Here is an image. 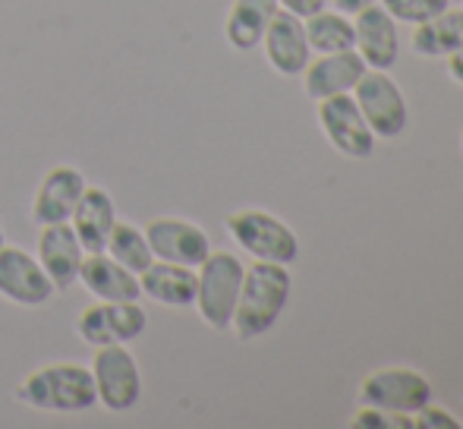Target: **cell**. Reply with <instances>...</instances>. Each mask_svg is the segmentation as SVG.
<instances>
[{"label": "cell", "instance_id": "6da1fadb", "mask_svg": "<svg viewBox=\"0 0 463 429\" xmlns=\"http://www.w3.org/2000/svg\"><path fill=\"white\" fill-rule=\"evenodd\" d=\"M290 291H293V275L287 265L256 259L243 272V288H240L237 310H233V319H231L233 335L240 341H256L265 331L275 329L287 300H290Z\"/></svg>", "mask_w": 463, "mask_h": 429}, {"label": "cell", "instance_id": "7a4b0ae2", "mask_svg": "<svg viewBox=\"0 0 463 429\" xmlns=\"http://www.w3.org/2000/svg\"><path fill=\"white\" fill-rule=\"evenodd\" d=\"M25 407L44 414H86L98 405L92 369L82 363H44L16 386Z\"/></svg>", "mask_w": 463, "mask_h": 429}, {"label": "cell", "instance_id": "3957f363", "mask_svg": "<svg viewBox=\"0 0 463 429\" xmlns=\"http://www.w3.org/2000/svg\"><path fill=\"white\" fill-rule=\"evenodd\" d=\"M243 262L227 250H212L195 269V303L202 322L214 331L231 329L237 297L243 288Z\"/></svg>", "mask_w": 463, "mask_h": 429}, {"label": "cell", "instance_id": "277c9868", "mask_svg": "<svg viewBox=\"0 0 463 429\" xmlns=\"http://www.w3.org/2000/svg\"><path fill=\"white\" fill-rule=\"evenodd\" d=\"M227 234L240 250H246L252 259H265V262L290 265L299 256V240L293 227L275 218L271 212L262 209H237L227 214Z\"/></svg>", "mask_w": 463, "mask_h": 429}, {"label": "cell", "instance_id": "5b68a950", "mask_svg": "<svg viewBox=\"0 0 463 429\" xmlns=\"http://www.w3.org/2000/svg\"><path fill=\"white\" fill-rule=\"evenodd\" d=\"M92 379L98 392V405L110 414H127L142 398V373L129 344H104L95 348Z\"/></svg>", "mask_w": 463, "mask_h": 429}, {"label": "cell", "instance_id": "8992f818", "mask_svg": "<svg viewBox=\"0 0 463 429\" xmlns=\"http://www.w3.org/2000/svg\"><path fill=\"white\" fill-rule=\"evenodd\" d=\"M432 401V382L410 367H382L372 369L360 382V405L382 407L394 414H413Z\"/></svg>", "mask_w": 463, "mask_h": 429}, {"label": "cell", "instance_id": "52a82bcc", "mask_svg": "<svg viewBox=\"0 0 463 429\" xmlns=\"http://www.w3.org/2000/svg\"><path fill=\"white\" fill-rule=\"evenodd\" d=\"M350 95L356 99L375 139H394L407 129V101L388 70H366Z\"/></svg>", "mask_w": 463, "mask_h": 429}, {"label": "cell", "instance_id": "ba28073f", "mask_svg": "<svg viewBox=\"0 0 463 429\" xmlns=\"http://www.w3.org/2000/svg\"><path fill=\"white\" fill-rule=\"evenodd\" d=\"M318 127H322L325 139L347 158H372L375 152V133L369 129L366 117L350 92L331 95V99L318 101Z\"/></svg>", "mask_w": 463, "mask_h": 429}, {"label": "cell", "instance_id": "9c48e42d", "mask_svg": "<svg viewBox=\"0 0 463 429\" xmlns=\"http://www.w3.org/2000/svg\"><path fill=\"white\" fill-rule=\"evenodd\" d=\"M146 325L148 316L139 307V300H95L76 319V331L86 344L104 348V344H133L136 338H142Z\"/></svg>", "mask_w": 463, "mask_h": 429}, {"label": "cell", "instance_id": "30bf717a", "mask_svg": "<svg viewBox=\"0 0 463 429\" xmlns=\"http://www.w3.org/2000/svg\"><path fill=\"white\" fill-rule=\"evenodd\" d=\"M0 297L16 307H44L54 297L48 272L23 246H0Z\"/></svg>", "mask_w": 463, "mask_h": 429}, {"label": "cell", "instance_id": "8fae6325", "mask_svg": "<svg viewBox=\"0 0 463 429\" xmlns=\"http://www.w3.org/2000/svg\"><path fill=\"white\" fill-rule=\"evenodd\" d=\"M146 240L152 246V256L161 262H177L199 269L202 259L212 253V240L195 221L186 218H152L146 227Z\"/></svg>", "mask_w": 463, "mask_h": 429}, {"label": "cell", "instance_id": "7c38bea8", "mask_svg": "<svg viewBox=\"0 0 463 429\" xmlns=\"http://www.w3.org/2000/svg\"><path fill=\"white\" fill-rule=\"evenodd\" d=\"M86 174L73 165H57L51 167L42 177L35 190V199H32V221L38 227L42 224H63L70 221L80 196L86 193Z\"/></svg>", "mask_w": 463, "mask_h": 429}, {"label": "cell", "instance_id": "4fadbf2b", "mask_svg": "<svg viewBox=\"0 0 463 429\" xmlns=\"http://www.w3.org/2000/svg\"><path fill=\"white\" fill-rule=\"evenodd\" d=\"M262 48H265L269 67L280 76H299L312 54L309 42H306L303 19L280 10V6H278L275 16L269 19V25H265Z\"/></svg>", "mask_w": 463, "mask_h": 429}, {"label": "cell", "instance_id": "5bb4252c", "mask_svg": "<svg viewBox=\"0 0 463 429\" xmlns=\"http://www.w3.org/2000/svg\"><path fill=\"white\" fill-rule=\"evenodd\" d=\"M35 256L42 262V269L48 272L54 291H70L80 281V265L86 259V250H82L70 221H63V224H42Z\"/></svg>", "mask_w": 463, "mask_h": 429}, {"label": "cell", "instance_id": "9a60e30c", "mask_svg": "<svg viewBox=\"0 0 463 429\" xmlns=\"http://www.w3.org/2000/svg\"><path fill=\"white\" fill-rule=\"evenodd\" d=\"M354 51L369 70H391L397 63V23L382 4L354 13Z\"/></svg>", "mask_w": 463, "mask_h": 429}, {"label": "cell", "instance_id": "2e32d148", "mask_svg": "<svg viewBox=\"0 0 463 429\" xmlns=\"http://www.w3.org/2000/svg\"><path fill=\"white\" fill-rule=\"evenodd\" d=\"M366 63L356 54L354 48L347 51H335V54H318L316 61L306 63L303 70V86L306 95L312 101L331 99V95L341 92H354V86L360 82V76L366 73Z\"/></svg>", "mask_w": 463, "mask_h": 429}, {"label": "cell", "instance_id": "e0dca14e", "mask_svg": "<svg viewBox=\"0 0 463 429\" xmlns=\"http://www.w3.org/2000/svg\"><path fill=\"white\" fill-rule=\"evenodd\" d=\"M80 281L95 300H139L142 288H139V275L129 269H123L120 262L108 256V253H86L80 265Z\"/></svg>", "mask_w": 463, "mask_h": 429}, {"label": "cell", "instance_id": "ac0fdd59", "mask_svg": "<svg viewBox=\"0 0 463 429\" xmlns=\"http://www.w3.org/2000/svg\"><path fill=\"white\" fill-rule=\"evenodd\" d=\"M114 224H117V205L110 199V193L104 186H86V193H82L73 214H70V227L80 237L82 250L104 253Z\"/></svg>", "mask_w": 463, "mask_h": 429}, {"label": "cell", "instance_id": "d6986e66", "mask_svg": "<svg viewBox=\"0 0 463 429\" xmlns=\"http://www.w3.org/2000/svg\"><path fill=\"white\" fill-rule=\"evenodd\" d=\"M139 288H142V297L161 303V307H174V310L193 307L195 303V269L155 259V262L139 275Z\"/></svg>", "mask_w": 463, "mask_h": 429}, {"label": "cell", "instance_id": "ffe728a7", "mask_svg": "<svg viewBox=\"0 0 463 429\" xmlns=\"http://www.w3.org/2000/svg\"><path fill=\"white\" fill-rule=\"evenodd\" d=\"M278 13V0H233L224 19V38L233 51H252L262 44L265 25Z\"/></svg>", "mask_w": 463, "mask_h": 429}, {"label": "cell", "instance_id": "44dd1931", "mask_svg": "<svg viewBox=\"0 0 463 429\" xmlns=\"http://www.w3.org/2000/svg\"><path fill=\"white\" fill-rule=\"evenodd\" d=\"M410 48L420 57H448L463 48V10L448 6L426 23H416Z\"/></svg>", "mask_w": 463, "mask_h": 429}, {"label": "cell", "instance_id": "7402d4cb", "mask_svg": "<svg viewBox=\"0 0 463 429\" xmlns=\"http://www.w3.org/2000/svg\"><path fill=\"white\" fill-rule=\"evenodd\" d=\"M306 42L316 54H335V51L354 48V19L341 10H318L303 19Z\"/></svg>", "mask_w": 463, "mask_h": 429}, {"label": "cell", "instance_id": "603a6c76", "mask_svg": "<svg viewBox=\"0 0 463 429\" xmlns=\"http://www.w3.org/2000/svg\"><path fill=\"white\" fill-rule=\"evenodd\" d=\"M104 253H108L114 262H120L123 269L136 272V275H142V272L155 262L152 246H148V240H146V231L136 227V224H129V221H117L114 231H110V237H108Z\"/></svg>", "mask_w": 463, "mask_h": 429}, {"label": "cell", "instance_id": "cb8c5ba5", "mask_svg": "<svg viewBox=\"0 0 463 429\" xmlns=\"http://www.w3.org/2000/svg\"><path fill=\"white\" fill-rule=\"evenodd\" d=\"M378 4L384 6V10L394 16V23H426V19H432L435 13L448 10L451 6V0H378Z\"/></svg>", "mask_w": 463, "mask_h": 429}, {"label": "cell", "instance_id": "d4e9b609", "mask_svg": "<svg viewBox=\"0 0 463 429\" xmlns=\"http://www.w3.org/2000/svg\"><path fill=\"white\" fill-rule=\"evenodd\" d=\"M413 429H463V424H458L445 407L422 405L420 411H413Z\"/></svg>", "mask_w": 463, "mask_h": 429}, {"label": "cell", "instance_id": "484cf974", "mask_svg": "<svg viewBox=\"0 0 463 429\" xmlns=\"http://www.w3.org/2000/svg\"><path fill=\"white\" fill-rule=\"evenodd\" d=\"M278 6H280V10H287V13H293V16L306 19V16H312V13L322 10L325 0H278Z\"/></svg>", "mask_w": 463, "mask_h": 429}, {"label": "cell", "instance_id": "4316f807", "mask_svg": "<svg viewBox=\"0 0 463 429\" xmlns=\"http://www.w3.org/2000/svg\"><path fill=\"white\" fill-rule=\"evenodd\" d=\"M448 73H451L454 82L463 86V48H458L454 54H448Z\"/></svg>", "mask_w": 463, "mask_h": 429}, {"label": "cell", "instance_id": "83f0119b", "mask_svg": "<svg viewBox=\"0 0 463 429\" xmlns=\"http://www.w3.org/2000/svg\"><path fill=\"white\" fill-rule=\"evenodd\" d=\"M372 4H378V0H335V10L347 13V16H354V13L366 10V6H372Z\"/></svg>", "mask_w": 463, "mask_h": 429}, {"label": "cell", "instance_id": "f1b7e54d", "mask_svg": "<svg viewBox=\"0 0 463 429\" xmlns=\"http://www.w3.org/2000/svg\"><path fill=\"white\" fill-rule=\"evenodd\" d=\"M6 243V237H4V227H0V246H4Z\"/></svg>", "mask_w": 463, "mask_h": 429}, {"label": "cell", "instance_id": "f546056e", "mask_svg": "<svg viewBox=\"0 0 463 429\" xmlns=\"http://www.w3.org/2000/svg\"><path fill=\"white\" fill-rule=\"evenodd\" d=\"M460 148H463V133H460Z\"/></svg>", "mask_w": 463, "mask_h": 429}]
</instances>
